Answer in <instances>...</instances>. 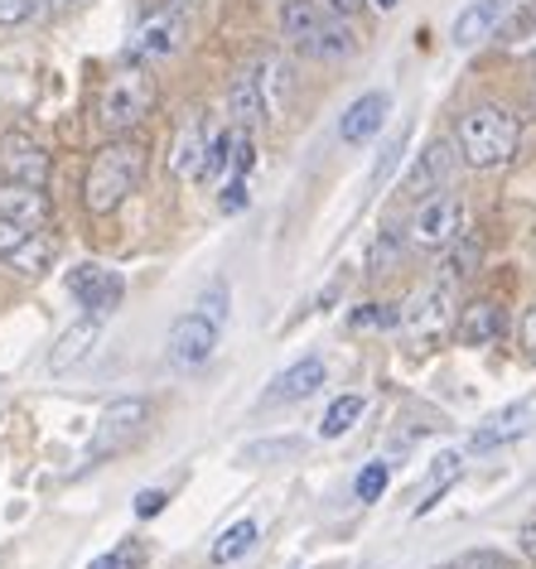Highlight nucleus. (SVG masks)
<instances>
[{"instance_id":"f257e3e1","label":"nucleus","mask_w":536,"mask_h":569,"mask_svg":"<svg viewBox=\"0 0 536 569\" xmlns=\"http://www.w3.org/2000/svg\"><path fill=\"white\" fill-rule=\"evenodd\" d=\"M146 160H150V150L126 136H117L111 146L97 150L88 164V179H82V203H88V212H97V218L117 212L126 198L140 189V179H146Z\"/></svg>"},{"instance_id":"f03ea898","label":"nucleus","mask_w":536,"mask_h":569,"mask_svg":"<svg viewBox=\"0 0 536 569\" xmlns=\"http://www.w3.org/2000/svg\"><path fill=\"white\" fill-rule=\"evenodd\" d=\"M280 34L290 39L295 53L305 59H353L358 53V34L348 30L344 16H334L324 0H280Z\"/></svg>"},{"instance_id":"7ed1b4c3","label":"nucleus","mask_w":536,"mask_h":569,"mask_svg":"<svg viewBox=\"0 0 536 569\" xmlns=\"http://www.w3.org/2000/svg\"><path fill=\"white\" fill-rule=\"evenodd\" d=\"M459 154L469 169H503L513 164V154L522 146V117L507 107H474L459 117Z\"/></svg>"},{"instance_id":"20e7f679","label":"nucleus","mask_w":536,"mask_h":569,"mask_svg":"<svg viewBox=\"0 0 536 569\" xmlns=\"http://www.w3.org/2000/svg\"><path fill=\"white\" fill-rule=\"evenodd\" d=\"M150 111H155V78L146 63H131V68H121V73H111L102 97H97V121H102V131H111V136H131Z\"/></svg>"},{"instance_id":"39448f33","label":"nucleus","mask_w":536,"mask_h":569,"mask_svg":"<svg viewBox=\"0 0 536 569\" xmlns=\"http://www.w3.org/2000/svg\"><path fill=\"white\" fill-rule=\"evenodd\" d=\"M464 227H469V208H464L459 193H430L420 198V208L411 212V247L420 251H445L455 247L464 237Z\"/></svg>"},{"instance_id":"423d86ee","label":"nucleus","mask_w":536,"mask_h":569,"mask_svg":"<svg viewBox=\"0 0 536 569\" xmlns=\"http://www.w3.org/2000/svg\"><path fill=\"white\" fill-rule=\"evenodd\" d=\"M185 34H189L185 10H175V6L150 10V16L140 20L136 30H131V59H136V63H160V59H175V53L185 49Z\"/></svg>"},{"instance_id":"0eeeda50","label":"nucleus","mask_w":536,"mask_h":569,"mask_svg":"<svg viewBox=\"0 0 536 569\" xmlns=\"http://www.w3.org/2000/svg\"><path fill=\"white\" fill-rule=\"evenodd\" d=\"M0 261L24 280H39V276H49V266H53V241L39 232V227H20V222L0 218Z\"/></svg>"},{"instance_id":"6e6552de","label":"nucleus","mask_w":536,"mask_h":569,"mask_svg":"<svg viewBox=\"0 0 536 569\" xmlns=\"http://www.w3.org/2000/svg\"><path fill=\"white\" fill-rule=\"evenodd\" d=\"M150 425V401L146 396H121V401H111L102 410V420H97V439H92V459H107V453L126 449L131 439Z\"/></svg>"},{"instance_id":"1a4fd4ad","label":"nucleus","mask_w":536,"mask_h":569,"mask_svg":"<svg viewBox=\"0 0 536 569\" xmlns=\"http://www.w3.org/2000/svg\"><path fill=\"white\" fill-rule=\"evenodd\" d=\"M68 295H73V300L88 309L92 319H107L111 309L126 300V280L117 276V270H107V266L88 261V266H78L73 276H68Z\"/></svg>"},{"instance_id":"9d476101","label":"nucleus","mask_w":536,"mask_h":569,"mask_svg":"<svg viewBox=\"0 0 536 569\" xmlns=\"http://www.w3.org/2000/svg\"><path fill=\"white\" fill-rule=\"evenodd\" d=\"M455 284L449 280H435V284H426V290L416 295L411 305L401 309V323L411 333H420V338H440L445 329H455Z\"/></svg>"},{"instance_id":"9b49d317","label":"nucleus","mask_w":536,"mask_h":569,"mask_svg":"<svg viewBox=\"0 0 536 569\" xmlns=\"http://www.w3.org/2000/svg\"><path fill=\"white\" fill-rule=\"evenodd\" d=\"M0 174H6L10 183L44 189L49 183V150L39 146L34 136H24V131H6L0 136Z\"/></svg>"},{"instance_id":"f8f14e48","label":"nucleus","mask_w":536,"mask_h":569,"mask_svg":"<svg viewBox=\"0 0 536 569\" xmlns=\"http://www.w3.org/2000/svg\"><path fill=\"white\" fill-rule=\"evenodd\" d=\"M165 348H169V362H175V367H204L218 352V323L204 319L199 309H189V315L175 319Z\"/></svg>"},{"instance_id":"ddd939ff","label":"nucleus","mask_w":536,"mask_h":569,"mask_svg":"<svg viewBox=\"0 0 536 569\" xmlns=\"http://www.w3.org/2000/svg\"><path fill=\"white\" fill-rule=\"evenodd\" d=\"M459 160H464V154H459V140H430V146L411 160V174H406V193H416V198L426 193V198H430L435 189H445V183L455 179Z\"/></svg>"},{"instance_id":"4468645a","label":"nucleus","mask_w":536,"mask_h":569,"mask_svg":"<svg viewBox=\"0 0 536 569\" xmlns=\"http://www.w3.org/2000/svg\"><path fill=\"white\" fill-rule=\"evenodd\" d=\"M503 329H507V309H503V300H493V295H478V300H469L455 315V333H459L464 348L498 343Z\"/></svg>"},{"instance_id":"2eb2a0df","label":"nucleus","mask_w":536,"mask_h":569,"mask_svg":"<svg viewBox=\"0 0 536 569\" xmlns=\"http://www.w3.org/2000/svg\"><path fill=\"white\" fill-rule=\"evenodd\" d=\"M391 117V92H363L344 117H338V140L344 146H368Z\"/></svg>"},{"instance_id":"dca6fc26","label":"nucleus","mask_w":536,"mask_h":569,"mask_svg":"<svg viewBox=\"0 0 536 569\" xmlns=\"http://www.w3.org/2000/svg\"><path fill=\"white\" fill-rule=\"evenodd\" d=\"M324 372H329V367H324L319 352H309V358L290 362L286 372L271 381V391H266V406H295V401H309V396L324 387Z\"/></svg>"},{"instance_id":"f3484780","label":"nucleus","mask_w":536,"mask_h":569,"mask_svg":"<svg viewBox=\"0 0 536 569\" xmlns=\"http://www.w3.org/2000/svg\"><path fill=\"white\" fill-rule=\"evenodd\" d=\"M102 343V319H78L73 329H63L59 333V343H53L49 352V372H73V367H82L92 358V348Z\"/></svg>"},{"instance_id":"a211bd4d","label":"nucleus","mask_w":536,"mask_h":569,"mask_svg":"<svg viewBox=\"0 0 536 569\" xmlns=\"http://www.w3.org/2000/svg\"><path fill=\"white\" fill-rule=\"evenodd\" d=\"M0 218L20 227H44L49 222V193L30 189V183H0Z\"/></svg>"},{"instance_id":"6ab92c4d","label":"nucleus","mask_w":536,"mask_h":569,"mask_svg":"<svg viewBox=\"0 0 536 569\" xmlns=\"http://www.w3.org/2000/svg\"><path fill=\"white\" fill-rule=\"evenodd\" d=\"M503 16H507V0H469V6L455 16V44L459 49L484 44V39L503 24Z\"/></svg>"},{"instance_id":"aec40b11","label":"nucleus","mask_w":536,"mask_h":569,"mask_svg":"<svg viewBox=\"0 0 536 569\" xmlns=\"http://www.w3.org/2000/svg\"><path fill=\"white\" fill-rule=\"evenodd\" d=\"M228 117H232V126H242V131H251V126H261L266 117H271L257 68H251V73H237V78H232V88H228Z\"/></svg>"},{"instance_id":"412c9836","label":"nucleus","mask_w":536,"mask_h":569,"mask_svg":"<svg viewBox=\"0 0 536 569\" xmlns=\"http://www.w3.org/2000/svg\"><path fill=\"white\" fill-rule=\"evenodd\" d=\"M208 121L204 117H189L185 126H179V136H175V154H169V169L175 174H193L199 179V164H204V150H208Z\"/></svg>"},{"instance_id":"4be33fe9","label":"nucleus","mask_w":536,"mask_h":569,"mask_svg":"<svg viewBox=\"0 0 536 569\" xmlns=\"http://www.w3.org/2000/svg\"><path fill=\"white\" fill-rule=\"evenodd\" d=\"M459 473H464V453L459 449H445L440 459L426 468V492H420V502H416V517H426V511L449 492V482H459Z\"/></svg>"},{"instance_id":"5701e85b","label":"nucleus","mask_w":536,"mask_h":569,"mask_svg":"<svg viewBox=\"0 0 536 569\" xmlns=\"http://www.w3.org/2000/svg\"><path fill=\"white\" fill-rule=\"evenodd\" d=\"M532 410L527 406H507V410H498V416H493L484 430L474 435V449H493V445H507V439H517V435H527V420Z\"/></svg>"},{"instance_id":"b1692460","label":"nucleus","mask_w":536,"mask_h":569,"mask_svg":"<svg viewBox=\"0 0 536 569\" xmlns=\"http://www.w3.org/2000/svg\"><path fill=\"white\" fill-rule=\"evenodd\" d=\"M363 410H368V401H363V396H338V401L324 410V420H319V439H344L353 425L363 420Z\"/></svg>"},{"instance_id":"393cba45","label":"nucleus","mask_w":536,"mask_h":569,"mask_svg":"<svg viewBox=\"0 0 536 569\" xmlns=\"http://www.w3.org/2000/svg\"><path fill=\"white\" fill-rule=\"evenodd\" d=\"M232 150H237V126H228V131H218L214 140H208L204 164H199V179L214 183V179H222V174H232Z\"/></svg>"},{"instance_id":"a878e982","label":"nucleus","mask_w":536,"mask_h":569,"mask_svg":"<svg viewBox=\"0 0 536 569\" xmlns=\"http://www.w3.org/2000/svg\"><path fill=\"white\" fill-rule=\"evenodd\" d=\"M257 546V521H232L228 531H222L218 540H214V565H232V560H242V555Z\"/></svg>"},{"instance_id":"bb28decb","label":"nucleus","mask_w":536,"mask_h":569,"mask_svg":"<svg viewBox=\"0 0 536 569\" xmlns=\"http://www.w3.org/2000/svg\"><path fill=\"white\" fill-rule=\"evenodd\" d=\"M474 270H478V241L459 237V241H455V251H449V256H445V266H440V280L459 284V280H469Z\"/></svg>"},{"instance_id":"cd10ccee","label":"nucleus","mask_w":536,"mask_h":569,"mask_svg":"<svg viewBox=\"0 0 536 569\" xmlns=\"http://www.w3.org/2000/svg\"><path fill=\"white\" fill-rule=\"evenodd\" d=\"M150 560V550H146V540H121L117 550H107V555H97V560L88 569H146Z\"/></svg>"},{"instance_id":"c85d7f7f","label":"nucleus","mask_w":536,"mask_h":569,"mask_svg":"<svg viewBox=\"0 0 536 569\" xmlns=\"http://www.w3.org/2000/svg\"><path fill=\"white\" fill-rule=\"evenodd\" d=\"M391 488V468L377 459V463H363V473H358V482H353V492H358V502H377Z\"/></svg>"},{"instance_id":"c756f323","label":"nucleus","mask_w":536,"mask_h":569,"mask_svg":"<svg viewBox=\"0 0 536 569\" xmlns=\"http://www.w3.org/2000/svg\"><path fill=\"white\" fill-rule=\"evenodd\" d=\"M401 154H406V131H397L387 140V150L377 154V164H373V189H387L391 174H397V164H401Z\"/></svg>"},{"instance_id":"7c9ffc66","label":"nucleus","mask_w":536,"mask_h":569,"mask_svg":"<svg viewBox=\"0 0 536 569\" xmlns=\"http://www.w3.org/2000/svg\"><path fill=\"white\" fill-rule=\"evenodd\" d=\"M228 309H232L228 280H214V284H208V290L199 295V315H204V319H214L218 329H222V323H228Z\"/></svg>"},{"instance_id":"2f4dec72","label":"nucleus","mask_w":536,"mask_h":569,"mask_svg":"<svg viewBox=\"0 0 536 569\" xmlns=\"http://www.w3.org/2000/svg\"><path fill=\"white\" fill-rule=\"evenodd\" d=\"M300 453V439H266V445H247L242 463H276V459H295Z\"/></svg>"},{"instance_id":"473e14b6","label":"nucleus","mask_w":536,"mask_h":569,"mask_svg":"<svg viewBox=\"0 0 536 569\" xmlns=\"http://www.w3.org/2000/svg\"><path fill=\"white\" fill-rule=\"evenodd\" d=\"M391 323H401L397 305H363L358 315H353V329H391Z\"/></svg>"},{"instance_id":"72a5a7b5","label":"nucleus","mask_w":536,"mask_h":569,"mask_svg":"<svg viewBox=\"0 0 536 569\" xmlns=\"http://www.w3.org/2000/svg\"><path fill=\"white\" fill-rule=\"evenodd\" d=\"M39 16V0H0V30H16Z\"/></svg>"},{"instance_id":"f704fd0d","label":"nucleus","mask_w":536,"mask_h":569,"mask_svg":"<svg viewBox=\"0 0 536 569\" xmlns=\"http://www.w3.org/2000/svg\"><path fill=\"white\" fill-rule=\"evenodd\" d=\"M251 203V193H247V179L242 174H232L228 183H222V198H218V208L222 212H242Z\"/></svg>"},{"instance_id":"c9c22d12","label":"nucleus","mask_w":536,"mask_h":569,"mask_svg":"<svg viewBox=\"0 0 536 569\" xmlns=\"http://www.w3.org/2000/svg\"><path fill=\"white\" fill-rule=\"evenodd\" d=\"M459 569H513V560L507 555H498V550H469L459 560Z\"/></svg>"},{"instance_id":"e433bc0d","label":"nucleus","mask_w":536,"mask_h":569,"mask_svg":"<svg viewBox=\"0 0 536 569\" xmlns=\"http://www.w3.org/2000/svg\"><path fill=\"white\" fill-rule=\"evenodd\" d=\"M165 502H169V492H165V488H146V492L136 497V517H140V521L160 517V511H165Z\"/></svg>"},{"instance_id":"4c0bfd02","label":"nucleus","mask_w":536,"mask_h":569,"mask_svg":"<svg viewBox=\"0 0 536 569\" xmlns=\"http://www.w3.org/2000/svg\"><path fill=\"white\" fill-rule=\"evenodd\" d=\"M522 348H527V362H536V300L522 315Z\"/></svg>"},{"instance_id":"58836bf2","label":"nucleus","mask_w":536,"mask_h":569,"mask_svg":"<svg viewBox=\"0 0 536 569\" xmlns=\"http://www.w3.org/2000/svg\"><path fill=\"white\" fill-rule=\"evenodd\" d=\"M517 550L527 555V560H536V517L517 526Z\"/></svg>"},{"instance_id":"ea45409f","label":"nucleus","mask_w":536,"mask_h":569,"mask_svg":"<svg viewBox=\"0 0 536 569\" xmlns=\"http://www.w3.org/2000/svg\"><path fill=\"white\" fill-rule=\"evenodd\" d=\"M324 6H329V10H334V16H344V20H353V16H358V10H363V6H368V0H324Z\"/></svg>"},{"instance_id":"a19ab883","label":"nucleus","mask_w":536,"mask_h":569,"mask_svg":"<svg viewBox=\"0 0 536 569\" xmlns=\"http://www.w3.org/2000/svg\"><path fill=\"white\" fill-rule=\"evenodd\" d=\"M368 6H377V10H391V6H397V0H368Z\"/></svg>"},{"instance_id":"79ce46f5","label":"nucleus","mask_w":536,"mask_h":569,"mask_svg":"<svg viewBox=\"0 0 536 569\" xmlns=\"http://www.w3.org/2000/svg\"><path fill=\"white\" fill-rule=\"evenodd\" d=\"M527 24H532V30H536V0H532V6H527Z\"/></svg>"},{"instance_id":"37998d69","label":"nucleus","mask_w":536,"mask_h":569,"mask_svg":"<svg viewBox=\"0 0 536 569\" xmlns=\"http://www.w3.org/2000/svg\"><path fill=\"white\" fill-rule=\"evenodd\" d=\"M532 82H536V63H532Z\"/></svg>"}]
</instances>
